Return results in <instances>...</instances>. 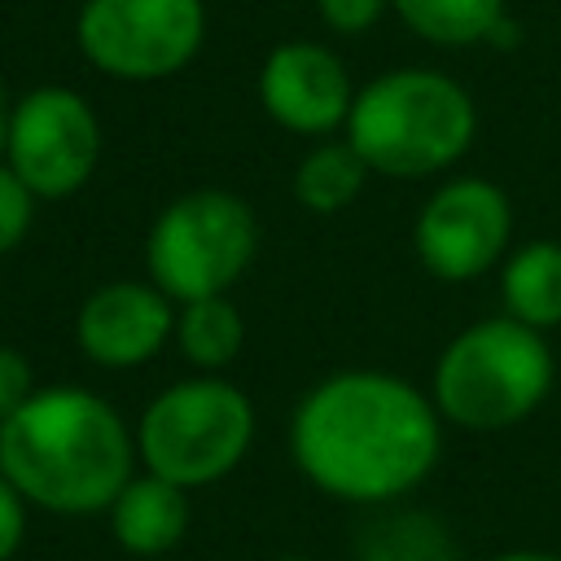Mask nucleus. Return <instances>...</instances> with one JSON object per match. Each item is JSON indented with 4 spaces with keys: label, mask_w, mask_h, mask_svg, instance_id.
Here are the masks:
<instances>
[{
    "label": "nucleus",
    "mask_w": 561,
    "mask_h": 561,
    "mask_svg": "<svg viewBox=\"0 0 561 561\" xmlns=\"http://www.w3.org/2000/svg\"><path fill=\"white\" fill-rule=\"evenodd\" d=\"M289 451L324 495L346 504H394L438 465V408L394 373L342 368L298 399Z\"/></svg>",
    "instance_id": "1"
},
{
    "label": "nucleus",
    "mask_w": 561,
    "mask_h": 561,
    "mask_svg": "<svg viewBox=\"0 0 561 561\" xmlns=\"http://www.w3.org/2000/svg\"><path fill=\"white\" fill-rule=\"evenodd\" d=\"M136 430L83 386L35 390L0 421V469L31 508L57 517L105 513L136 473Z\"/></svg>",
    "instance_id": "2"
},
{
    "label": "nucleus",
    "mask_w": 561,
    "mask_h": 561,
    "mask_svg": "<svg viewBox=\"0 0 561 561\" xmlns=\"http://www.w3.org/2000/svg\"><path fill=\"white\" fill-rule=\"evenodd\" d=\"M342 131L368 162V171L394 180H425L469 153L478 110L451 75L403 66L377 75L355 92Z\"/></svg>",
    "instance_id": "3"
},
{
    "label": "nucleus",
    "mask_w": 561,
    "mask_h": 561,
    "mask_svg": "<svg viewBox=\"0 0 561 561\" xmlns=\"http://www.w3.org/2000/svg\"><path fill=\"white\" fill-rule=\"evenodd\" d=\"M552 390V351L539 329L513 316H486L460 329L430 377L443 421L465 430H508Z\"/></svg>",
    "instance_id": "4"
},
{
    "label": "nucleus",
    "mask_w": 561,
    "mask_h": 561,
    "mask_svg": "<svg viewBox=\"0 0 561 561\" xmlns=\"http://www.w3.org/2000/svg\"><path fill=\"white\" fill-rule=\"evenodd\" d=\"M254 438V403L241 386L202 373L153 394L136 421V456L149 473L188 491L228 478Z\"/></svg>",
    "instance_id": "5"
},
{
    "label": "nucleus",
    "mask_w": 561,
    "mask_h": 561,
    "mask_svg": "<svg viewBox=\"0 0 561 561\" xmlns=\"http://www.w3.org/2000/svg\"><path fill=\"white\" fill-rule=\"evenodd\" d=\"M259 250V219L228 188H193L158 210L145 237V272L171 302L228 294Z\"/></svg>",
    "instance_id": "6"
},
{
    "label": "nucleus",
    "mask_w": 561,
    "mask_h": 561,
    "mask_svg": "<svg viewBox=\"0 0 561 561\" xmlns=\"http://www.w3.org/2000/svg\"><path fill=\"white\" fill-rule=\"evenodd\" d=\"M75 39L110 79L149 83L184 70L206 39L202 0H83Z\"/></svg>",
    "instance_id": "7"
},
{
    "label": "nucleus",
    "mask_w": 561,
    "mask_h": 561,
    "mask_svg": "<svg viewBox=\"0 0 561 561\" xmlns=\"http://www.w3.org/2000/svg\"><path fill=\"white\" fill-rule=\"evenodd\" d=\"M39 202L75 197L101 162V123L88 96L61 83H39L13 101L0 153Z\"/></svg>",
    "instance_id": "8"
},
{
    "label": "nucleus",
    "mask_w": 561,
    "mask_h": 561,
    "mask_svg": "<svg viewBox=\"0 0 561 561\" xmlns=\"http://www.w3.org/2000/svg\"><path fill=\"white\" fill-rule=\"evenodd\" d=\"M508 237H513L508 193L482 175H460L438 184L425 197L412 228L421 267L451 285L473 280L495 263H504Z\"/></svg>",
    "instance_id": "9"
},
{
    "label": "nucleus",
    "mask_w": 561,
    "mask_h": 561,
    "mask_svg": "<svg viewBox=\"0 0 561 561\" xmlns=\"http://www.w3.org/2000/svg\"><path fill=\"white\" fill-rule=\"evenodd\" d=\"M259 101L267 118L294 136H333L346 127L355 83L333 48L316 39H285L263 57Z\"/></svg>",
    "instance_id": "10"
},
{
    "label": "nucleus",
    "mask_w": 561,
    "mask_h": 561,
    "mask_svg": "<svg viewBox=\"0 0 561 561\" xmlns=\"http://www.w3.org/2000/svg\"><path fill=\"white\" fill-rule=\"evenodd\" d=\"M175 333V302L153 280H110L75 316L79 351L101 368H140Z\"/></svg>",
    "instance_id": "11"
},
{
    "label": "nucleus",
    "mask_w": 561,
    "mask_h": 561,
    "mask_svg": "<svg viewBox=\"0 0 561 561\" xmlns=\"http://www.w3.org/2000/svg\"><path fill=\"white\" fill-rule=\"evenodd\" d=\"M105 517H110V530H114L123 552H131V557H162V552H171L188 535V522H193L188 486L167 482V478H158L149 469L131 473L127 486L105 508Z\"/></svg>",
    "instance_id": "12"
},
{
    "label": "nucleus",
    "mask_w": 561,
    "mask_h": 561,
    "mask_svg": "<svg viewBox=\"0 0 561 561\" xmlns=\"http://www.w3.org/2000/svg\"><path fill=\"white\" fill-rule=\"evenodd\" d=\"M504 316L530 329L561 324V241H526L500 267Z\"/></svg>",
    "instance_id": "13"
},
{
    "label": "nucleus",
    "mask_w": 561,
    "mask_h": 561,
    "mask_svg": "<svg viewBox=\"0 0 561 561\" xmlns=\"http://www.w3.org/2000/svg\"><path fill=\"white\" fill-rule=\"evenodd\" d=\"M355 561H460V552L451 530L434 513L386 508L359 530Z\"/></svg>",
    "instance_id": "14"
},
{
    "label": "nucleus",
    "mask_w": 561,
    "mask_h": 561,
    "mask_svg": "<svg viewBox=\"0 0 561 561\" xmlns=\"http://www.w3.org/2000/svg\"><path fill=\"white\" fill-rule=\"evenodd\" d=\"M171 337L193 368L219 373L237 359V351L245 342V320L224 294H210V298H193V302L175 307V333Z\"/></svg>",
    "instance_id": "15"
},
{
    "label": "nucleus",
    "mask_w": 561,
    "mask_h": 561,
    "mask_svg": "<svg viewBox=\"0 0 561 561\" xmlns=\"http://www.w3.org/2000/svg\"><path fill=\"white\" fill-rule=\"evenodd\" d=\"M368 175H373L368 162L355 153V145L346 136L342 140H320L294 167V197L316 215H333V210L351 206L364 193Z\"/></svg>",
    "instance_id": "16"
},
{
    "label": "nucleus",
    "mask_w": 561,
    "mask_h": 561,
    "mask_svg": "<svg viewBox=\"0 0 561 561\" xmlns=\"http://www.w3.org/2000/svg\"><path fill=\"white\" fill-rule=\"evenodd\" d=\"M390 9L408 22V31L443 48L486 44L504 18V0H390Z\"/></svg>",
    "instance_id": "17"
},
{
    "label": "nucleus",
    "mask_w": 561,
    "mask_h": 561,
    "mask_svg": "<svg viewBox=\"0 0 561 561\" xmlns=\"http://www.w3.org/2000/svg\"><path fill=\"white\" fill-rule=\"evenodd\" d=\"M35 193L18 180V171L0 158V254L18 250L22 237L31 232V219H35Z\"/></svg>",
    "instance_id": "18"
},
{
    "label": "nucleus",
    "mask_w": 561,
    "mask_h": 561,
    "mask_svg": "<svg viewBox=\"0 0 561 561\" xmlns=\"http://www.w3.org/2000/svg\"><path fill=\"white\" fill-rule=\"evenodd\" d=\"M386 9H390V0H316L320 22L337 35H359V31L377 26Z\"/></svg>",
    "instance_id": "19"
},
{
    "label": "nucleus",
    "mask_w": 561,
    "mask_h": 561,
    "mask_svg": "<svg viewBox=\"0 0 561 561\" xmlns=\"http://www.w3.org/2000/svg\"><path fill=\"white\" fill-rule=\"evenodd\" d=\"M35 394V377H31V359L13 346H0V421L9 412H18L26 399Z\"/></svg>",
    "instance_id": "20"
},
{
    "label": "nucleus",
    "mask_w": 561,
    "mask_h": 561,
    "mask_svg": "<svg viewBox=\"0 0 561 561\" xmlns=\"http://www.w3.org/2000/svg\"><path fill=\"white\" fill-rule=\"evenodd\" d=\"M26 508L31 504L22 500V491L0 469V561H13L18 548H22V539H26Z\"/></svg>",
    "instance_id": "21"
},
{
    "label": "nucleus",
    "mask_w": 561,
    "mask_h": 561,
    "mask_svg": "<svg viewBox=\"0 0 561 561\" xmlns=\"http://www.w3.org/2000/svg\"><path fill=\"white\" fill-rule=\"evenodd\" d=\"M491 561H561V557L557 552H539V548H508V552H500Z\"/></svg>",
    "instance_id": "22"
},
{
    "label": "nucleus",
    "mask_w": 561,
    "mask_h": 561,
    "mask_svg": "<svg viewBox=\"0 0 561 561\" xmlns=\"http://www.w3.org/2000/svg\"><path fill=\"white\" fill-rule=\"evenodd\" d=\"M9 114H13V101H9V92L0 83V153H4V136H9Z\"/></svg>",
    "instance_id": "23"
},
{
    "label": "nucleus",
    "mask_w": 561,
    "mask_h": 561,
    "mask_svg": "<svg viewBox=\"0 0 561 561\" xmlns=\"http://www.w3.org/2000/svg\"><path fill=\"white\" fill-rule=\"evenodd\" d=\"M276 561H302V557H294V552H289V557H276Z\"/></svg>",
    "instance_id": "24"
}]
</instances>
